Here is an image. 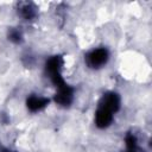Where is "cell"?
Here are the masks:
<instances>
[{
    "label": "cell",
    "instance_id": "obj_5",
    "mask_svg": "<svg viewBox=\"0 0 152 152\" xmlns=\"http://www.w3.org/2000/svg\"><path fill=\"white\" fill-rule=\"evenodd\" d=\"M46 103H48V100L42 99V97H38V96H31V97L27 100V107H28L31 110H33V112L42 109Z\"/></svg>",
    "mask_w": 152,
    "mask_h": 152
},
{
    "label": "cell",
    "instance_id": "obj_2",
    "mask_svg": "<svg viewBox=\"0 0 152 152\" xmlns=\"http://www.w3.org/2000/svg\"><path fill=\"white\" fill-rule=\"evenodd\" d=\"M112 119H113V113L100 106V108L96 112V116H95L96 125L99 127H107L110 124Z\"/></svg>",
    "mask_w": 152,
    "mask_h": 152
},
{
    "label": "cell",
    "instance_id": "obj_1",
    "mask_svg": "<svg viewBox=\"0 0 152 152\" xmlns=\"http://www.w3.org/2000/svg\"><path fill=\"white\" fill-rule=\"evenodd\" d=\"M107 58H108V52L104 49H96L88 55L87 62L90 66L97 68V66H101L102 64H104Z\"/></svg>",
    "mask_w": 152,
    "mask_h": 152
},
{
    "label": "cell",
    "instance_id": "obj_9",
    "mask_svg": "<svg viewBox=\"0 0 152 152\" xmlns=\"http://www.w3.org/2000/svg\"><path fill=\"white\" fill-rule=\"evenodd\" d=\"M19 38H20V34H19L18 32H12V33H11V39H13V40H19Z\"/></svg>",
    "mask_w": 152,
    "mask_h": 152
},
{
    "label": "cell",
    "instance_id": "obj_7",
    "mask_svg": "<svg viewBox=\"0 0 152 152\" xmlns=\"http://www.w3.org/2000/svg\"><path fill=\"white\" fill-rule=\"evenodd\" d=\"M21 14L25 17V18H31V17H33V8L31 7V6H28V5H25L23 8H21Z\"/></svg>",
    "mask_w": 152,
    "mask_h": 152
},
{
    "label": "cell",
    "instance_id": "obj_4",
    "mask_svg": "<svg viewBox=\"0 0 152 152\" xmlns=\"http://www.w3.org/2000/svg\"><path fill=\"white\" fill-rule=\"evenodd\" d=\"M101 107L110 110L112 113L115 112L119 108V97H118V95L113 94V93L104 95L103 99H102V102H101Z\"/></svg>",
    "mask_w": 152,
    "mask_h": 152
},
{
    "label": "cell",
    "instance_id": "obj_3",
    "mask_svg": "<svg viewBox=\"0 0 152 152\" xmlns=\"http://www.w3.org/2000/svg\"><path fill=\"white\" fill-rule=\"evenodd\" d=\"M71 99H72V91H71V89L68 86L63 84V86L58 87V93L56 95V101L58 103H61V104H69Z\"/></svg>",
    "mask_w": 152,
    "mask_h": 152
},
{
    "label": "cell",
    "instance_id": "obj_6",
    "mask_svg": "<svg viewBox=\"0 0 152 152\" xmlns=\"http://www.w3.org/2000/svg\"><path fill=\"white\" fill-rule=\"evenodd\" d=\"M61 66H62V59H61V57H52L48 62V64H46V69H48V71H49L50 75H52L55 72H59Z\"/></svg>",
    "mask_w": 152,
    "mask_h": 152
},
{
    "label": "cell",
    "instance_id": "obj_8",
    "mask_svg": "<svg viewBox=\"0 0 152 152\" xmlns=\"http://www.w3.org/2000/svg\"><path fill=\"white\" fill-rule=\"evenodd\" d=\"M126 141H127V146H128V148L133 150V148L135 147V138H134L133 135H128V137L126 138Z\"/></svg>",
    "mask_w": 152,
    "mask_h": 152
}]
</instances>
